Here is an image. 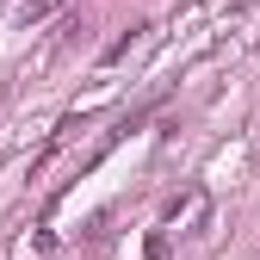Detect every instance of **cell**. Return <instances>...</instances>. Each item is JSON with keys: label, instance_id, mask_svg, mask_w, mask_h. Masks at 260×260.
I'll return each mask as SVG.
<instances>
[{"label": "cell", "instance_id": "obj_2", "mask_svg": "<svg viewBox=\"0 0 260 260\" xmlns=\"http://www.w3.org/2000/svg\"><path fill=\"white\" fill-rule=\"evenodd\" d=\"M62 7H69V0H25V7H19V25H25V31H38V25L56 19Z\"/></svg>", "mask_w": 260, "mask_h": 260}, {"label": "cell", "instance_id": "obj_1", "mask_svg": "<svg viewBox=\"0 0 260 260\" xmlns=\"http://www.w3.org/2000/svg\"><path fill=\"white\" fill-rule=\"evenodd\" d=\"M205 217H211L205 192H180V199L168 205V230H180V236H205Z\"/></svg>", "mask_w": 260, "mask_h": 260}]
</instances>
